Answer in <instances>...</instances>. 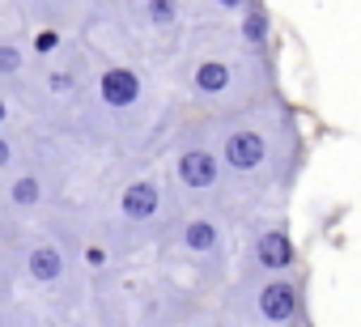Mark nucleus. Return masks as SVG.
<instances>
[{
    "label": "nucleus",
    "mask_w": 361,
    "mask_h": 327,
    "mask_svg": "<svg viewBox=\"0 0 361 327\" xmlns=\"http://www.w3.org/2000/svg\"><path fill=\"white\" fill-rule=\"evenodd\" d=\"M174 171H178V183H183V187L209 192L221 179V161H217L213 149H188V153H178V166Z\"/></svg>",
    "instance_id": "f257e3e1"
},
{
    "label": "nucleus",
    "mask_w": 361,
    "mask_h": 327,
    "mask_svg": "<svg viewBox=\"0 0 361 327\" xmlns=\"http://www.w3.org/2000/svg\"><path fill=\"white\" fill-rule=\"evenodd\" d=\"M157 187L149 183V179H140V183H128L123 187V217L128 221H149L153 213H157Z\"/></svg>",
    "instance_id": "0eeeda50"
},
{
    "label": "nucleus",
    "mask_w": 361,
    "mask_h": 327,
    "mask_svg": "<svg viewBox=\"0 0 361 327\" xmlns=\"http://www.w3.org/2000/svg\"><path fill=\"white\" fill-rule=\"evenodd\" d=\"M183 242H188L192 251H200V255H209V251H217V242H221V234H217V226H213V221H192V226L183 230Z\"/></svg>",
    "instance_id": "9d476101"
},
{
    "label": "nucleus",
    "mask_w": 361,
    "mask_h": 327,
    "mask_svg": "<svg viewBox=\"0 0 361 327\" xmlns=\"http://www.w3.org/2000/svg\"><path fill=\"white\" fill-rule=\"evenodd\" d=\"M64 255L56 251V247H47V242H39V247H30V255H26V272H30V280H39V285H51V280H60L64 276Z\"/></svg>",
    "instance_id": "423d86ee"
},
{
    "label": "nucleus",
    "mask_w": 361,
    "mask_h": 327,
    "mask_svg": "<svg viewBox=\"0 0 361 327\" xmlns=\"http://www.w3.org/2000/svg\"><path fill=\"white\" fill-rule=\"evenodd\" d=\"M98 94H102V102H106V106L123 111V106H132V102L140 98V77H136L132 68L115 64V68H106V73H102V81H98Z\"/></svg>",
    "instance_id": "7ed1b4c3"
},
{
    "label": "nucleus",
    "mask_w": 361,
    "mask_h": 327,
    "mask_svg": "<svg viewBox=\"0 0 361 327\" xmlns=\"http://www.w3.org/2000/svg\"><path fill=\"white\" fill-rule=\"evenodd\" d=\"M259 314L268 319V323H289L293 314H298V289L289 285V280H268L264 289H259Z\"/></svg>",
    "instance_id": "20e7f679"
},
{
    "label": "nucleus",
    "mask_w": 361,
    "mask_h": 327,
    "mask_svg": "<svg viewBox=\"0 0 361 327\" xmlns=\"http://www.w3.org/2000/svg\"><path fill=\"white\" fill-rule=\"evenodd\" d=\"M221 157H226L230 171H255V166H264V157H268V140L259 132H251V128H238V132L226 136Z\"/></svg>",
    "instance_id": "f03ea898"
},
{
    "label": "nucleus",
    "mask_w": 361,
    "mask_h": 327,
    "mask_svg": "<svg viewBox=\"0 0 361 327\" xmlns=\"http://www.w3.org/2000/svg\"><path fill=\"white\" fill-rule=\"evenodd\" d=\"M22 73V51L13 43H0V77H18Z\"/></svg>",
    "instance_id": "f8f14e48"
},
{
    "label": "nucleus",
    "mask_w": 361,
    "mask_h": 327,
    "mask_svg": "<svg viewBox=\"0 0 361 327\" xmlns=\"http://www.w3.org/2000/svg\"><path fill=\"white\" fill-rule=\"evenodd\" d=\"M243 13H247V18H243V26H238V30H243V39H247V43H264V39H268V30H272L268 9H264V5H243Z\"/></svg>",
    "instance_id": "1a4fd4ad"
},
{
    "label": "nucleus",
    "mask_w": 361,
    "mask_h": 327,
    "mask_svg": "<svg viewBox=\"0 0 361 327\" xmlns=\"http://www.w3.org/2000/svg\"><path fill=\"white\" fill-rule=\"evenodd\" d=\"M255 264L268 268V272L289 268V264H293V242H289V234H285V230H264V234L255 238Z\"/></svg>",
    "instance_id": "39448f33"
},
{
    "label": "nucleus",
    "mask_w": 361,
    "mask_h": 327,
    "mask_svg": "<svg viewBox=\"0 0 361 327\" xmlns=\"http://www.w3.org/2000/svg\"><path fill=\"white\" fill-rule=\"evenodd\" d=\"M192 85H196V94H226L230 90V68L221 60H204V64H196Z\"/></svg>",
    "instance_id": "6e6552de"
},
{
    "label": "nucleus",
    "mask_w": 361,
    "mask_h": 327,
    "mask_svg": "<svg viewBox=\"0 0 361 327\" xmlns=\"http://www.w3.org/2000/svg\"><path fill=\"white\" fill-rule=\"evenodd\" d=\"M145 13H149L153 22H174V13H178V9H174V5H166V0H157V5H145Z\"/></svg>",
    "instance_id": "ddd939ff"
},
{
    "label": "nucleus",
    "mask_w": 361,
    "mask_h": 327,
    "mask_svg": "<svg viewBox=\"0 0 361 327\" xmlns=\"http://www.w3.org/2000/svg\"><path fill=\"white\" fill-rule=\"evenodd\" d=\"M0 166H13V140H0Z\"/></svg>",
    "instance_id": "4468645a"
},
{
    "label": "nucleus",
    "mask_w": 361,
    "mask_h": 327,
    "mask_svg": "<svg viewBox=\"0 0 361 327\" xmlns=\"http://www.w3.org/2000/svg\"><path fill=\"white\" fill-rule=\"evenodd\" d=\"M39 200H43V183H39L35 175H22V179L9 183V204L30 209V204H39Z\"/></svg>",
    "instance_id": "9b49d317"
}]
</instances>
